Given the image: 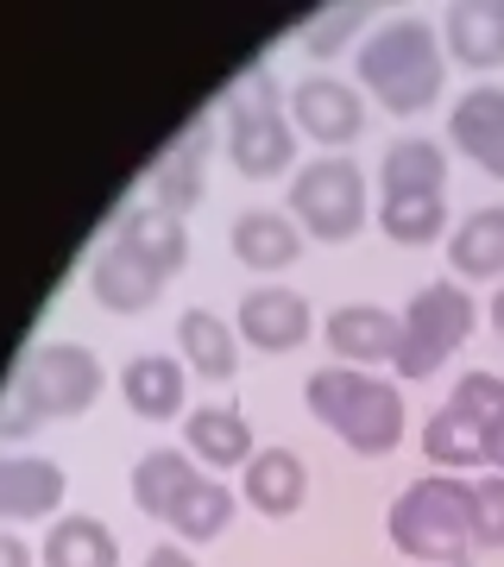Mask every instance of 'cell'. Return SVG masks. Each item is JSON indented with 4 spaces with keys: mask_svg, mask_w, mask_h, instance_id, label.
Masks as SVG:
<instances>
[{
    "mask_svg": "<svg viewBox=\"0 0 504 567\" xmlns=\"http://www.w3.org/2000/svg\"><path fill=\"white\" fill-rule=\"evenodd\" d=\"M302 404L309 416L328 429V435H341L353 454L366 461H379L391 447L403 442V391L379 372H360V365H322V372H309V385H302Z\"/></svg>",
    "mask_w": 504,
    "mask_h": 567,
    "instance_id": "1",
    "label": "cell"
},
{
    "mask_svg": "<svg viewBox=\"0 0 504 567\" xmlns=\"http://www.w3.org/2000/svg\"><path fill=\"white\" fill-rule=\"evenodd\" d=\"M448 82V51L423 20H391L360 44V89L384 114H429Z\"/></svg>",
    "mask_w": 504,
    "mask_h": 567,
    "instance_id": "2",
    "label": "cell"
},
{
    "mask_svg": "<svg viewBox=\"0 0 504 567\" xmlns=\"http://www.w3.org/2000/svg\"><path fill=\"white\" fill-rule=\"evenodd\" d=\"M466 492H473V480H461V473H423V480H410L391 498V511H384L391 548L423 567H466L473 561Z\"/></svg>",
    "mask_w": 504,
    "mask_h": 567,
    "instance_id": "3",
    "label": "cell"
},
{
    "mask_svg": "<svg viewBox=\"0 0 504 567\" xmlns=\"http://www.w3.org/2000/svg\"><path fill=\"white\" fill-rule=\"evenodd\" d=\"M227 158L246 183H271L297 164V126L278 107V82L271 70L240 76V89L227 95Z\"/></svg>",
    "mask_w": 504,
    "mask_h": 567,
    "instance_id": "4",
    "label": "cell"
},
{
    "mask_svg": "<svg viewBox=\"0 0 504 567\" xmlns=\"http://www.w3.org/2000/svg\"><path fill=\"white\" fill-rule=\"evenodd\" d=\"M473 322H480V309L466 297V284L454 278H435L423 284L410 303H403V341H398V379L403 385H423L435 379L448 360H454V347L473 341Z\"/></svg>",
    "mask_w": 504,
    "mask_h": 567,
    "instance_id": "5",
    "label": "cell"
},
{
    "mask_svg": "<svg viewBox=\"0 0 504 567\" xmlns=\"http://www.w3.org/2000/svg\"><path fill=\"white\" fill-rule=\"evenodd\" d=\"M290 221L322 246H341L366 227V171L341 152L309 158L290 177Z\"/></svg>",
    "mask_w": 504,
    "mask_h": 567,
    "instance_id": "6",
    "label": "cell"
},
{
    "mask_svg": "<svg viewBox=\"0 0 504 567\" xmlns=\"http://www.w3.org/2000/svg\"><path fill=\"white\" fill-rule=\"evenodd\" d=\"M13 372L32 391V404L44 410V423H70V416H82L101 398V360L82 341H44Z\"/></svg>",
    "mask_w": 504,
    "mask_h": 567,
    "instance_id": "7",
    "label": "cell"
},
{
    "mask_svg": "<svg viewBox=\"0 0 504 567\" xmlns=\"http://www.w3.org/2000/svg\"><path fill=\"white\" fill-rule=\"evenodd\" d=\"M309 297L290 290V284H259L246 290L240 309H234V334H240L253 353H290V347L309 341Z\"/></svg>",
    "mask_w": 504,
    "mask_h": 567,
    "instance_id": "8",
    "label": "cell"
},
{
    "mask_svg": "<svg viewBox=\"0 0 504 567\" xmlns=\"http://www.w3.org/2000/svg\"><path fill=\"white\" fill-rule=\"evenodd\" d=\"M290 126L316 145H353L366 126V102L341 76H302L290 89Z\"/></svg>",
    "mask_w": 504,
    "mask_h": 567,
    "instance_id": "9",
    "label": "cell"
},
{
    "mask_svg": "<svg viewBox=\"0 0 504 567\" xmlns=\"http://www.w3.org/2000/svg\"><path fill=\"white\" fill-rule=\"evenodd\" d=\"M322 334H328L335 365H360V372H372V365L398 360L403 316H398V309H384V303H341L322 322Z\"/></svg>",
    "mask_w": 504,
    "mask_h": 567,
    "instance_id": "10",
    "label": "cell"
},
{
    "mask_svg": "<svg viewBox=\"0 0 504 567\" xmlns=\"http://www.w3.org/2000/svg\"><path fill=\"white\" fill-rule=\"evenodd\" d=\"M164 271L152 259H140L133 246H121V240H107L101 246V259L89 265V297H95L107 316H145V309L164 297Z\"/></svg>",
    "mask_w": 504,
    "mask_h": 567,
    "instance_id": "11",
    "label": "cell"
},
{
    "mask_svg": "<svg viewBox=\"0 0 504 567\" xmlns=\"http://www.w3.org/2000/svg\"><path fill=\"white\" fill-rule=\"evenodd\" d=\"M63 492H70V480H63L58 461H44V454H0V529L51 524Z\"/></svg>",
    "mask_w": 504,
    "mask_h": 567,
    "instance_id": "12",
    "label": "cell"
},
{
    "mask_svg": "<svg viewBox=\"0 0 504 567\" xmlns=\"http://www.w3.org/2000/svg\"><path fill=\"white\" fill-rule=\"evenodd\" d=\"M448 145L466 164H480L485 177L504 183V89L498 82H480V89H466L461 102H454V114H448Z\"/></svg>",
    "mask_w": 504,
    "mask_h": 567,
    "instance_id": "13",
    "label": "cell"
},
{
    "mask_svg": "<svg viewBox=\"0 0 504 567\" xmlns=\"http://www.w3.org/2000/svg\"><path fill=\"white\" fill-rule=\"evenodd\" d=\"M442 51L461 70H504V0H461V7H448L442 20Z\"/></svg>",
    "mask_w": 504,
    "mask_h": 567,
    "instance_id": "14",
    "label": "cell"
},
{
    "mask_svg": "<svg viewBox=\"0 0 504 567\" xmlns=\"http://www.w3.org/2000/svg\"><path fill=\"white\" fill-rule=\"evenodd\" d=\"M202 189H208V121H196L158 164H152V208H164V215L183 221V215L202 203Z\"/></svg>",
    "mask_w": 504,
    "mask_h": 567,
    "instance_id": "15",
    "label": "cell"
},
{
    "mask_svg": "<svg viewBox=\"0 0 504 567\" xmlns=\"http://www.w3.org/2000/svg\"><path fill=\"white\" fill-rule=\"evenodd\" d=\"M240 498L259 517H297L302 498H309V466H302L297 447H259L253 461H246V486Z\"/></svg>",
    "mask_w": 504,
    "mask_h": 567,
    "instance_id": "16",
    "label": "cell"
},
{
    "mask_svg": "<svg viewBox=\"0 0 504 567\" xmlns=\"http://www.w3.org/2000/svg\"><path fill=\"white\" fill-rule=\"evenodd\" d=\"M227 246H234V259L246 271H290L302 259V227L278 208H246V215H234Z\"/></svg>",
    "mask_w": 504,
    "mask_h": 567,
    "instance_id": "17",
    "label": "cell"
},
{
    "mask_svg": "<svg viewBox=\"0 0 504 567\" xmlns=\"http://www.w3.org/2000/svg\"><path fill=\"white\" fill-rule=\"evenodd\" d=\"M196 486H202V466H196L189 447H152V454L133 466V505H140L145 517H158V524H171L177 505Z\"/></svg>",
    "mask_w": 504,
    "mask_h": 567,
    "instance_id": "18",
    "label": "cell"
},
{
    "mask_svg": "<svg viewBox=\"0 0 504 567\" xmlns=\"http://www.w3.org/2000/svg\"><path fill=\"white\" fill-rule=\"evenodd\" d=\"M121 398L140 423L183 416V360H171V353H133L121 365Z\"/></svg>",
    "mask_w": 504,
    "mask_h": 567,
    "instance_id": "19",
    "label": "cell"
},
{
    "mask_svg": "<svg viewBox=\"0 0 504 567\" xmlns=\"http://www.w3.org/2000/svg\"><path fill=\"white\" fill-rule=\"evenodd\" d=\"M448 265H454V284H498L504 278V203L473 208V215L454 227Z\"/></svg>",
    "mask_w": 504,
    "mask_h": 567,
    "instance_id": "20",
    "label": "cell"
},
{
    "mask_svg": "<svg viewBox=\"0 0 504 567\" xmlns=\"http://www.w3.org/2000/svg\"><path fill=\"white\" fill-rule=\"evenodd\" d=\"M177 347H183V365L208 385H227L240 372V334L208 309H183L177 316Z\"/></svg>",
    "mask_w": 504,
    "mask_h": 567,
    "instance_id": "21",
    "label": "cell"
},
{
    "mask_svg": "<svg viewBox=\"0 0 504 567\" xmlns=\"http://www.w3.org/2000/svg\"><path fill=\"white\" fill-rule=\"evenodd\" d=\"M183 447L202 466H246L253 461V429L234 404H202L196 416H183Z\"/></svg>",
    "mask_w": 504,
    "mask_h": 567,
    "instance_id": "22",
    "label": "cell"
},
{
    "mask_svg": "<svg viewBox=\"0 0 504 567\" xmlns=\"http://www.w3.org/2000/svg\"><path fill=\"white\" fill-rule=\"evenodd\" d=\"M114 240L133 246L140 259H152L164 278H177L183 259H189V234H183V221L177 215H164V208H152V203L126 208L121 221H114Z\"/></svg>",
    "mask_w": 504,
    "mask_h": 567,
    "instance_id": "23",
    "label": "cell"
},
{
    "mask_svg": "<svg viewBox=\"0 0 504 567\" xmlns=\"http://www.w3.org/2000/svg\"><path fill=\"white\" fill-rule=\"evenodd\" d=\"M379 189H384V196H442V189H448V152L435 140H398V145H384Z\"/></svg>",
    "mask_w": 504,
    "mask_h": 567,
    "instance_id": "24",
    "label": "cell"
},
{
    "mask_svg": "<svg viewBox=\"0 0 504 567\" xmlns=\"http://www.w3.org/2000/svg\"><path fill=\"white\" fill-rule=\"evenodd\" d=\"M44 567H121V536L101 517H58L44 536Z\"/></svg>",
    "mask_w": 504,
    "mask_h": 567,
    "instance_id": "25",
    "label": "cell"
},
{
    "mask_svg": "<svg viewBox=\"0 0 504 567\" xmlns=\"http://www.w3.org/2000/svg\"><path fill=\"white\" fill-rule=\"evenodd\" d=\"M454 410L480 429L485 466L504 473V379H498V372H461V385H454Z\"/></svg>",
    "mask_w": 504,
    "mask_h": 567,
    "instance_id": "26",
    "label": "cell"
},
{
    "mask_svg": "<svg viewBox=\"0 0 504 567\" xmlns=\"http://www.w3.org/2000/svg\"><path fill=\"white\" fill-rule=\"evenodd\" d=\"M379 234L403 252L435 246L448 234V203L442 196H379Z\"/></svg>",
    "mask_w": 504,
    "mask_h": 567,
    "instance_id": "27",
    "label": "cell"
},
{
    "mask_svg": "<svg viewBox=\"0 0 504 567\" xmlns=\"http://www.w3.org/2000/svg\"><path fill=\"white\" fill-rule=\"evenodd\" d=\"M423 454H429V466H435V473H466V466H485L480 429L466 423L454 404H442L423 423Z\"/></svg>",
    "mask_w": 504,
    "mask_h": 567,
    "instance_id": "28",
    "label": "cell"
},
{
    "mask_svg": "<svg viewBox=\"0 0 504 567\" xmlns=\"http://www.w3.org/2000/svg\"><path fill=\"white\" fill-rule=\"evenodd\" d=\"M234 511H240V498H234L222 480H202V486L177 505V517H171V536H177V543H215V536L234 524Z\"/></svg>",
    "mask_w": 504,
    "mask_h": 567,
    "instance_id": "29",
    "label": "cell"
},
{
    "mask_svg": "<svg viewBox=\"0 0 504 567\" xmlns=\"http://www.w3.org/2000/svg\"><path fill=\"white\" fill-rule=\"evenodd\" d=\"M466 524H473V548H504V473H485L466 492Z\"/></svg>",
    "mask_w": 504,
    "mask_h": 567,
    "instance_id": "30",
    "label": "cell"
},
{
    "mask_svg": "<svg viewBox=\"0 0 504 567\" xmlns=\"http://www.w3.org/2000/svg\"><path fill=\"white\" fill-rule=\"evenodd\" d=\"M360 25H366V7H328V13H316V20L302 25V51L309 58H341Z\"/></svg>",
    "mask_w": 504,
    "mask_h": 567,
    "instance_id": "31",
    "label": "cell"
},
{
    "mask_svg": "<svg viewBox=\"0 0 504 567\" xmlns=\"http://www.w3.org/2000/svg\"><path fill=\"white\" fill-rule=\"evenodd\" d=\"M44 429V410L32 404V391L20 385V372L0 385V442H25V435H39Z\"/></svg>",
    "mask_w": 504,
    "mask_h": 567,
    "instance_id": "32",
    "label": "cell"
},
{
    "mask_svg": "<svg viewBox=\"0 0 504 567\" xmlns=\"http://www.w3.org/2000/svg\"><path fill=\"white\" fill-rule=\"evenodd\" d=\"M0 567H32V543H20L13 529H0Z\"/></svg>",
    "mask_w": 504,
    "mask_h": 567,
    "instance_id": "33",
    "label": "cell"
},
{
    "mask_svg": "<svg viewBox=\"0 0 504 567\" xmlns=\"http://www.w3.org/2000/svg\"><path fill=\"white\" fill-rule=\"evenodd\" d=\"M140 567H196V561H189V548H177V543H158V548H152V555H145Z\"/></svg>",
    "mask_w": 504,
    "mask_h": 567,
    "instance_id": "34",
    "label": "cell"
},
{
    "mask_svg": "<svg viewBox=\"0 0 504 567\" xmlns=\"http://www.w3.org/2000/svg\"><path fill=\"white\" fill-rule=\"evenodd\" d=\"M492 328H498V341H504V290L492 297Z\"/></svg>",
    "mask_w": 504,
    "mask_h": 567,
    "instance_id": "35",
    "label": "cell"
}]
</instances>
